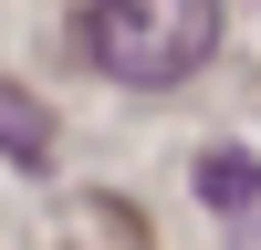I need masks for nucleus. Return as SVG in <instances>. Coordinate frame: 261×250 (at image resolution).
<instances>
[{
	"instance_id": "f257e3e1",
	"label": "nucleus",
	"mask_w": 261,
	"mask_h": 250,
	"mask_svg": "<svg viewBox=\"0 0 261 250\" xmlns=\"http://www.w3.org/2000/svg\"><path fill=\"white\" fill-rule=\"evenodd\" d=\"M84 63L115 83H188L220 52V0H84Z\"/></svg>"
},
{
	"instance_id": "7ed1b4c3",
	"label": "nucleus",
	"mask_w": 261,
	"mask_h": 250,
	"mask_svg": "<svg viewBox=\"0 0 261 250\" xmlns=\"http://www.w3.org/2000/svg\"><path fill=\"white\" fill-rule=\"evenodd\" d=\"M199 198L209 208H251L261 198V167L241 157V146H220V157H199Z\"/></svg>"
},
{
	"instance_id": "f03ea898",
	"label": "nucleus",
	"mask_w": 261,
	"mask_h": 250,
	"mask_svg": "<svg viewBox=\"0 0 261 250\" xmlns=\"http://www.w3.org/2000/svg\"><path fill=\"white\" fill-rule=\"evenodd\" d=\"M0 157H11V167H42V157H53V115H42L21 83H0Z\"/></svg>"
}]
</instances>
